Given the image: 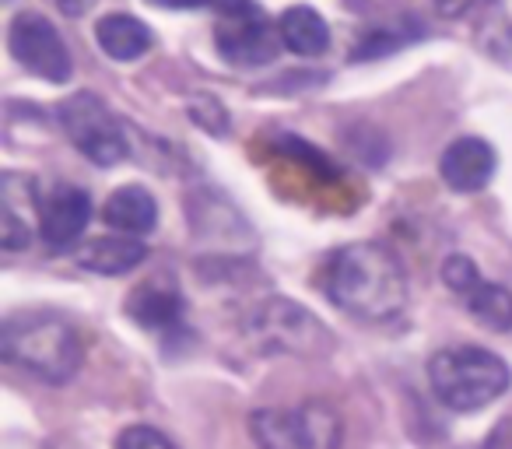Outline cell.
<instances>
[{
    "label": "cell",
    "mask_w": 512,
    "mask_h": 449,
    "mask_svg": "<svg viewBox=\"0 0 512 449\" xmlns=\"http://www.w3.org/2000/svg\"><path fill=\"white\" fill-rule=\"evenodd\" d=\"M327 295L358 320L383 323L407 306V271L383 243H348L330 257Z\"/></svg>",
    "instance_id": "obj_1"
},
{
    "label": "cell",
    "mask_w": 512,
    "mask_h": 449,
    "mask_svg": "<svg viewBox=\"0 0 512 449\" xmlns=\"http://www.w3.org/2000/svg\"><path fill=\"white\" fill-rule=\"evenodd\" d=\"M0 351L11 365L32 372L43 383H67L78 376L85 362V348L74 323L43 309L8 316L0 330Z\"/></svg>",
    "instance_id": "obj_2"
},
{
    "label": "cell",
    "mask_w": 512,
    "mask_h": 449,
    "mask_svg": "<svg viewBox=\"0 0 512 449\" xmlns=\"http://www.w3.org/2000/svg\"><path fill=\"white\" fill-rule=\"evenodd\" d=\"M428 383L449 411L467 414L495 404L509 390L512 372L495 351L463 344V348L435 351L428 358Z\"/></svg>",
    "instance_id": "obj_3"
},
{
    "label": "cell",
    "mask_w": 512,
    "mask_h": 449,
    "mask_svg": "<svg viewBox=\"0 0 512 449\" xmlns=\"http://www.w3.org/2000/svg\"><path fill=\"white\" fill-rule=\"evenodd\" d=\"M242 334L249 344L260 351H274V355H299V358H323L334 348V337L316 320L309 309H302L292 299H264L256 302L242 320Z\"/></svg>",
    "instance_id": "obj_4"
},
{
    "label": "cell",
    "mask_w": 512,
    "mask_h": 449,
    "mask_svg": "<svg viewBox=\"0 0 512 449\" xmlns=\"http://www.w3.org/2000/svg\"><path fill=\"white\" fill-rule=\"evenodd\" d=\"M249 432L260 449H341L344 439L341 414L323 400L253 411Z\"/></svg>",
    "instance_id": "obj_5"
},
{
    "label": "cell",
    "mask_w": 512,
    "mask_h": 449,
    "mask_svg": "<svg viewBox=\"0 0 512 449\" xmlns=\"http://www.w3.org/2000/svg\"><path fill=\"white\" fill-rule=\"evenodd\" d=\"M57 120L64 127V134L71 137V144L88 158V162L113 169L130 155L127 130L113 116V109L92 92H74L71 99L60 102Z\"/></svg>",
    "instance_id": "obj_6"
},
{
    "label": "cell",
    "mask_w": 512,
    "mask_h": 449,
    "mask_svg": "<svg viewBox=\"0 0 512 449\" xmlns=\"http://www.w3.org/2000/svg\"><path fill=\"white\" fill-rule=\"evenodd\" d=\"M221 15L214 29V46L235 67H264L278 57L281 29L267 22V15L253 0H211Z\"/></svg>",
    "instance_id": "obj_7"
},
{
    "label": "cell",
    "mask_w": 512,
    "mask_h": 449,
    "mask_svg": "<svg viewBox=\"0 0 512 449\" xmlns=\"http://www.w3.org/2000/svg\"><path fill=\"white\" fill-rule=\"evenodd\" d=\"M8 50L25 71L50 81V85H64L74 71V60H71V50H67L64 36H60L57 25L46 15H39V11H22V15L11 18Z\"/></svg>",
    "instance_id": "obj_8"
},
{
    "label": "cell",
    "mask_w": 512,
    "mask_h": 449,
    "mask_svg": "<svg viewBox=\"0 0 512 449\" xmlns=\"http://www.w3.org/2000/svg\"><path fill=\"white\" fill-rule=\"evenodd\" d=\"M43 197L36 190V179L22 172L0 176V246L18 253L32 243V225H39Z\"/></svg>",
    "instance_id": "obj_9"
},
{
    "label": "cell",
    "mask_w": 512,
    "mask_h": 449,
    "mask_svg": "<svg viewBox=\"0 0 512 449\" xmlns=\"http://www.w3.org/2000/svg\"><path fill=\"white\" fill-rule=\"evenodd\" d=\"M92 218V197L81 186L57 183L43 197V211H39V232L50 250H71L78 239L85 236V225Z\"/></svg>",
    "instance_id": "obj_10"
},
{
    "label": "cell",
    "mask_w": 512,
    "mask_h": 449,
    "mask_svg": "<svg viewBox=\"0 0 512 449\" xmlns=\"http://www.w3.org/2000/svg\"><path fill=\"white\" fill-rule=\"evenodd\" d=\"M498 155L484 137H460L453 141L439 158V172L449 190L456 193H477L495 176Z\"/></svg>",
    "instance_id": "obj_11"
},
{
    "label": "cell",
    "mask_w": 512,
    "mask_h": 449,
    "mask_svg": "<svg viewBox=\"0 0 512 449\" xmlns=\"http://www.w3.org/2000/svg\"><path fill=\"white\" fill-rule=\"evenodd\" d=\"M127 313L134 323L169 337L183 327V295H179V288L169 285V281L151 278L148 285L134 288V295L127 299Z\"/></svg>",
    "instance_id": "obj_12"
},
{
    "label": "cell",
    "mask_w": 512,
    "mask_h": 449,
    "mask_svg": "<svg viewBox=\"0 0 512 449\" xmlns=\"http://www.w3.org/2000/svg\"><path fill=\"white\" fill-rule=\"evenodd\" d=\"M148 260V246L137 236H123V232H113V236H99L88 239L78 250V264L92 274H130L134 267H141Z\"/></svg>",
    "instance_id": "obj_13"
},
{
    "label": "cell",
    "mask_w": 512,
    "mask_h": 449,
    "mask_svg": "<svg viewBox=\"0 0 512 449\" xmlns=\"http://www.w3.org/2000/svg\"><path fill=\"white\" fill-rule=\"evenodd\" d=\"M102 218L113 232H123V236H148L158 225V204L144 186H120L113 190V197L102 207Z\"/></svg>",
    "instance_id": "obj_14"
},
{
    "label": "cell",
    "mask_w": 512,
    "mask_h": 449,
    "mask_svg": "<svg viewBox=\"0 0 512 449\" xmlns=\"http://www.w3.org/2000/svg\"><path fill=\"white\" fill-rule=\"evenodd\" d=\"M95 39H99L102 53L120 64H130V60H141L144 53L155 46V36L151 29L134 15H106L99 25H95Z\"/></svg>",
    "instance_id": "obj_15"
},
{
    "label": "cell",
    "mask_w": 512,
    "mask_h": 449,
    "mask_svg": "<svg viewBox=\"0 0 512 449\" xmlns=\"http://www.w3.org/2000/svg\"><path fill=\"white\" fill-rule=\"evenodd\" d=\"M281 29V43L288 46L299 57H320V53L330 50V29L323 22L320 11L313 8H288L278 22Z\"/></svg>",
    "instance_id": "obj_16"
},
{
    "label": "cell",
    "mask_w": 512,
    "mask_h": 449,
    "mask_svg": "<svg viewBox=\"0 0 512 449\" xmlns=\"http://www.w3.org/2000/svg\"><path fill=\"white\" fill-rule=\"evenodd\" d=\"M467 309L474 320H481L491 330H509L512 327V292L495 281H481L474 292L467 295Z\"/></svg>",
    "instance_id": "obj_17"
},
{
    "label": "cell",
    "mask_w": 512,
    "mask_h": 449,
    "mask_svg": "<svg viewBox=\"0 0 512 449\" xmlns=\"http://www.w3.org/2000/svg\"><path fill=\"white\" fill-rule=\"evenodd\" d=\"M442 281H446L449 292H456V295L467 299V295L474 292L484 278H481V271H477L474 260L463 257V253H453V257H446V264H442Z\"/></svg>",
    "instance_id": "obj_18"
},
{
    "label": "cell",
    "mask_w": 512,
    "mask_h": 449,
    "mask_svg": "<svg viewBox=\"0 0 512 449\" xmlns=\"http://www.w3.org/2000/svg\"><path fill=\"white\" fill-rule=\"evenodd\" d=\"M116 449H179V446L151 425H127L116 435Z\"/></svg>",
    "instance_id": "obj_19"
},
{
    "label": "cell",
    "mask_w": 512,
    "mask_h": 449,
    "mask_svg": "<svg viewBox=\"0 0 512 449\" xmlns=\"http://www.w3.org/2000/svg\"><path fill=\"white\" fill-rule=\"evenodd\" d=\"M481 0H435V11L442 18H463L467 11H474Z\"/></svg>",
    "instance_id": "obj_20"
},
{
    "label": "cell",
    "mask_w": 512,
    "mask_h": 449,
    "mask_svg": "<svg viewBox=\"0 0 512 449\" xmlns=\"http://www.w3.org/2000/svg\"><path fill=\"white\" fill-rule=\"evenodd\" d=\"M484 449H512V418L502 421V425L491 432V439H488V446H484Z\"/></svg>",
    "instance_id": "obj_21"
},
{
    "label": "cell",
    "mask_w": 512,
    "mask_h": 449,
    "mask_svg": "<svg viewBox=\"0 0 512 449\" xmlns=\"http://www.w3.org/2000/svg\"><path fill=\"white\" fill-rule=\"evenodd\" d=\"M53 4H57V8L64 11L67 18H81L85 11H92L95 0H53Z\"/></svg>",
    "instance_id": "obj_22"
},
{
    "label": "cell",
    "mask_w": 512,
    "mask_h": 449,
    "mask_svg": "<svg viewBox=\"0 0 512 449\" xmlns=\"http://www.w3.org/2000/svg\"><path fill=\"white\" fill-rule=\"evenodd\" d=\"M151 4H162V8H200V4H211V0H151Z\"/></svg>",
    "instance_id": "obj_23"
}]
</instances>
